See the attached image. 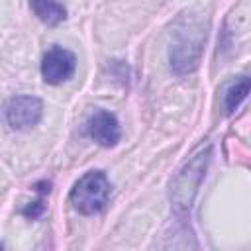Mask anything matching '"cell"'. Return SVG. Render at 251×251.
<instances>
[{
	"instance_id": "cell-1",
	"label": "cell",
	"mask_w": 251,
	"mask_h": 251,
	"mask_svg": "<svg viewBox=\"0 0 251 251\" xmlns=\"http://www.w3.org/2000/svg\"><path fill=\"white\" fill-rule=\"evenodd\" d=\"M208 37V18L200 12H186L182 14L171 31L169 41V65L171 71L178 76L190 75L198 69L204 45Z\"/></svg>"
},
{
	"instance_id": "cell-2",
	"label": "cell",
	"mask_w": 251,
	"mask_h": 251,
	"mask_svg": "<svg viewBox=\"0 0 251 251\" xmlns=\"http://www.w3.org/2000/svg\"><path fill=\"white\" fill-rule=\"evenodd\" d=\"M210 157H212V147H206V149H200L190 161H186L182 165V169L175 175L173 182H171V192H169V198H171V204H173V210L178 214V216H186L188 210L192 208V202L198 194V188L204 180V175H206V169H208V163H210Z\"/></svg>"
},
{
	"instance_id": "cell-3",
	"label": "cell",
	"mask_w": 251,
	"mask_h": 251,
	"mask_svg": "<svg viewBox=\"0 0 251 251\" xmlns=\"http://www.w3.org/2000/svg\"><path fill=\"white\" fill-rule=\"evenodd\" d=\"M112 184L104 171H88L84 173L71 188L69 202L71 206L84 216H94L102 212L110 200Z\"/></svg>"
},
{
	"instance_id": "cell-4",
	"label": "cell",
	"mask_w": 251,
	"mask_h": 251,
	"mask_svg": "<svg viewBox=\"0 0 251 251\" xmlns=\"http://www.w3.org/2000/svg\"><path fill=\"white\" fill-rule=\"evenodd\" d=\"M6 122L16 131H27L35 127L43 116V102L31 94H20L8 100L4 108Z\"/></svg>"
},
{
	"instance_id": "cell-5",
	"label": "cell",
	"mask_w": 251,
	"mask_h": 251,
	"mask_svg": "<svg viewBox=\"0 0 251 251\" xmlns=\"http://www.w3.org/2000/svg\"><path fill=\"white\" fill-rule=\"evenodd\" d=\"M75 69H76L75 53L61 45H53L51 49H47L41 59V76L47 84H61L69 80L75 75Z\"/></svg>"
},
{
	"instance_id": "cell-6",
	"label": "cell",
	"mask_w": 251,
	"mask_h": 251,
	"mask_svg": "<svg viewBox=\"0 0 251 251\" xmlns=\"http://www.w3.org/2000/svg\"><path fill=\"white\" fill-rule=\"evenodd\" d=\"M86 133L98 145H102V147H114V145H118V141L122 137V127H120L118 118L112 112L100 108V110H96L88 118V122H86Z\"/></svg>"
},
{
	"instance_id": "cell-7",
	"label": "cell",
	"mask_w": 251,
	"mask_h": 251,
	"mask_svg": "<svg viewBox=\"0 0 251 251\" xmlns=\"http://www.w3.org/2000/svg\"><path fill=\"white\" fill-rule=\"evenodd\" d=\"M249 94V76L247 75H241L237 78H233L226 90H224V96H222V106H224V112L226 114H233L239 104L247 98Z\"/></svg>"
},
{
	"instance_id": "cell-8",
	"label": "cell",
	"mask_w": 251,
	"mask_h": 251,
	"mask_svg": "<svg viewBox=\"0 0 251 251\" xmlns=\"http://www.w3.org/2000/svg\"><path fill=\"white\" fill-rule=\"evenodd\" d=\"M33 14L47 25H57L67 18V10L59 0H29Z\"/></svg>"
},
{
	"instance_id": "cell-9",
	"label": "cell",
	"mask_w": 251,
	"mask_h": 251,
	"mask_svg": "<svg viewBox=\"0 0 251 251\" xmlns=\"http://www.w3.org/2000/svg\"><path fill=\"white\" fill-rule=\"evenodd\" d=\"M43 210H45L43 200H35V202H29V204L22 210V214H24V216H27V218H37V216H41V214H43Z\"/></svg>"
}]
</instances>
